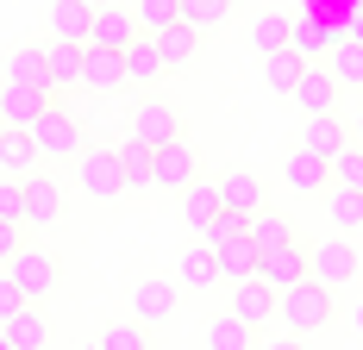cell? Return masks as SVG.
Returning <instances> with one entry per match:
<instances>
[{
  "label": "cell",
  "mask_w": 363,
  "mask_h": 350,
  "mask_svg": "<svg viewBox=\"0 0 363 350\" xmlns=\"http://www.w3.org/2000/svg\"><path fill=\"white\" fill-rule=\"evenodd\" d=\"M169 313H176V281L145 276L138 288H132V319H138V325H163Z\"/></svg>",
  "instance_id": "cell-15"
},
{
  "label": "cell",
  "mask_w": 363,
  "mask_h": 350,
  "mask_svg": "<svg viewBox=\"0 0 363 350\" xmlns=\"http://www.w3.org/2000/svg\"><path fill=\"white\" fill-rule=\"evenodd\" d=\"M32 169H38L32 125H0V175H32Z\"/></svg>",
  "instance_id": "cell-18"
},
{
  "label": "cell",
  "mask_w": 363,
  "mask_h": 350,
  "mask_svg": "<svg viewBox=\"0 0 363 350\" xmlns=\"http://www.w3.org/2000/svg\"><path fill=\"white\" fill-rule=\"evenodd\" d=\"M6 81H26V88H44V94H63L50 81V63H44V44H19L13 63H6Z\"/></svg>",
  "instance_id": "cell-21"
},
{
  "label": "cell",
  "mask_w": 363,
  "mask_h": 350,
  "mask_svg": "<svg viewBox=\"0 0 363 350\" xmlns=\"http://www.w3.org/2000/svg\"><path fill=\"white\" fill-rule=\"evenodd\" d=\"M132 138H145V144L182 138V113H176L169 101H157V94H145V101L132 106Z\"/></svg>",
  "instance_id": "cell-12"
},
{
  "label": "cell",
  "mask_w": 363,
  "mask_h": 350,
  "mask_svg": "<svg viewBox=\"0 0 363 350\" xmlns=\"http://www.w3.org/2000/svg\"><path fill=\"white\" fill-rule=\"evenodd\" d=\"M88 26H94V0H50V38L88 44Z\"/></svg>",
  "instance_id": "cell-22"
},
{
  "label": "cell",
  "mask_w": 363,
  "mask_h": 350,
  "mask_svg": "<svg viewBox=\"0 0 363 350\" xmlns=\"http://www.w3.org/2000/svg\"><path fill=\"white\" fill-rule=\"evenodd\" d=\"M219 213H225V194H219V181H201V175H194V181L182 188V225L201 238V232L213 225Z\"/></svg>",
  "instance_id": "cell-13"
},
{
  "label": "cell",
  "mask_w": 363,
  "mask_h": 350,
  "mask_svg": "<svg viewBox=\"0 0 363 350\" xmlns=\"http://www.w3.org/2000/svg\"><path fill=\"white\" fill-rule=\"evenodd\" d=\"M251 44H257V50H276V44H289V19H282V13H257Z\"/></svg>",
  "instance_id": "cell-40"
},
{
  "label": "cell",
  "mask_w": 363,
  "mask_h": 350,
  "mask_svg": "<svg viewBox=\"0 0 363 350\" xmlns=\"http://www.w3.org/2000/svg\"><path fill=\"white\" fill-rule=\"evenodd\" d=\"M132 13H138V32H163L182 19V0H138Z\"/></svg>",
  "instance_id": "cell-38"
},
{
  "label": "cell",
  "mask_w": 363,
  "mask_h": 350,
  "mask_svg": "<svg viewBox=\"0 0 363 350\" xmlns=\"http://www.w3.org/2000/svg\"><path fill=\"white\" fill-rule=\"evenodd\" d=\"M257 350H307L301 332H282V338H257Z\"/></svg>",
  "instance_id": "cell-44"
},
{
  "label": "cell",
  "mask_w": 363,
  "mask_h": 350,
  "mask_svg": "<svg viewBox=\"0 0 363 350\" xmlns=\"http://www.w3.org/2000/svg\"><path fill=\"white\" fill-rule=\"evenodd\" d=\"M101 350H150V325H138V319H119V325H107Z\"/></svg>",
  "instance_id": "cell-37"
},
{
  "label": "cell",
  "mask_w": 363,
  "mask_h": 350,
  "mask_svg": "<svg viewBox=\"0 0 363 350\" xmlns=\"http://www.w3.org/2000/svg\"><path fill=\"white\" fill-rule=\"evenodd\" d=\"M132 38H138V13H132V6H94L88 44H113V50H125Z\"/></svg>",
  "instance_id": "cell-17"
},
{
  "label": "cell",
  "mask_w": 363,
  "mask_h": 350,
  "mask_svg": "<svg viewBox=\"0 0 363 350\" xmlns=\"http://www.w3.org/2000/svg\"><path fill=\"white\" fill-rule=\"evenodd\" d=\"M75 181H82V194H94V201H113V194H125L119 144H82V157H75Z\"/></svg>",
  "instance_id": "cell-3"
},
{
  "label": "cell",
  "mask_w": 363,
  "mask_h": 350,
  "mask_svg": "<svg viewBox=\"0 0 363 350\" xmlns=\"http://www.w3.org/2000/svg\"><path fill=\"white\" fill-rule=\"evenodd\" d=\"M82 350H101V344H82Z\"/></svg>",
  "instance_id": "cell-49"
},
{
  "label": "cell",
  "mask_w": 363,
  "mask_h": 350,
  "mask_svg": "<svg viewBox=\"0 0 363 350\" xmlns=\"http://www.w3.org/2000/svg\"><path fill=\"white\" fill-rule=\"evenodd\" d=\"M245 232L257 238V250H269V244H289V238H294L289 213H276V207H257L251 219H245Z\"/></svg>",
  "instance_id": "cell-34"
},
{
  "label": "cell",
  "mask_w": 363,
  "mask_h": 350,
  "mask_svg": "<svg viewBox=\"0 0 363 350\" xmlns=\"http://www.w3.org/2000/svg\"><path fill=\"white\" fill-rule=\"evenodd\" d=\"M0 219L26 225V181L19 175H0Z\"/></svg>",
  "instance_id": "cell-41"
},
{
  "label": "cell",
  "mask_w": 363,
  "mask_h": 350,
  "mask_svg": "<svg viewBox=\"0 0 363 350\" xmlns=\"http://www.w3.org/2000/svg\"><path fill=\"white\" fill-rule=\"evenodd\" d=\"M157 44H163V63H169V69H182V63H194V50H201V32H194V26H163V32H157Z\"/></svg>",
  "instance_id": "cell-35"
},
{
  "label": "cell",
  "mask_w": 363,
  "mask_h": 350,
  "mask_svg": "<svg viewBox=\"0 0 363 350\" xmlns=\"http://www.w3.org/2000/svg\"><path fill=\"white\" fill-rule=\"evenodd\" d=\"M82 88H94V94L125 88V50H113V44H88V50H82Z\"/></svg>",
  "instance_id": "cell-10"
},
{
  "label": "cell",
  "mask_w": 363,
  "mask_h": 350,
  "mask_svg": "<svg viewBox=\"0 0 363 350\" xmlns=\"http://www.w3.org/2000/svg\"><path fill=\"white\" fill-rule=\"evenodd\" d=\"M276 319L289 325V332H320V325H332V288L320 276H301L294 288H282L276 294Z\"/></svg>",
  "instance_id": "cell-1"
},
{
  "label": "cell",
  "mask_w": 363,
  "mask_h": 350,
  "mask_svg": "<svg viewBox=\"0 0 363 350\" xmlns=\"http://www.w3.org/2000/svg\"><path fill=\"white\" fill-rule=\"evenodd\" d=\"M119 169H125V194L157 188V163H150V144L145 138H125V144H119Z\"/></svg>",
  "instance_id": "cell-27"
},
{
  "label": "cell",
  "mask_w": 363,
  "mask_h": 350,
  "mask_svg": "<svg viewBox=\"0 0 363 350\" xmlns=\"http://www.w3.org/2000/svg\"><path fill=\"white\" fill-rule=\"evenodd\" d=\"M19 307H32V300H26V288H19L13 276H0V325H6V319L19 313Z\"/></svg>",
  "instance_id": "cell-42"
},
{
  "label": "cell",
  "mask_w": 363,
  "mask_h": 350,
  "mask_svg": "<svg viewBox=\"0 0 363 350\" xmlns=\"http://www.w3.org/2000/svg\"><path fill=\"white\" fill-rule=\"evenodd\" d=\"M207 350H257V325H245L238 313H219L207 325Z\"/></svg>",
  "instance_id": "cell-32"
},
{
  "label": "cell",
  "mask_w": 363,
  "mask_h": 350,
  "mask_svg": "<svg viewBox=\"0 0 363 350\" xmlns=\"http://www.w3.org/2000/svg\"><path fill=\"white\" fill-rule=\"evenodd\" d=\"M6 338H13L19 350H44V344H50V319L38 313V300H32V307H19V313L6 319Z\"/></svg>",
  "instance_id": "cell-31"
},
{
  "label": "cell",
  "mask_w": 363,
  "mask_h": 350,
  "mask_svg": "<svg viewBox=\"0 0 363 350\" xmlns=\"http://www.w3.org/2000/svg\"><path fill=\"white\" fill-rule=\"evenodd\" d=\"M345 38H357V44H363V0H357V13H351V26H345Z\"/></svg>",
  "instance_id": "cell-45"
},
{
  "label": "cell",
  "mask_w": 363,
  "mask_h": 350,
  "mask_svg": "<svg viewBox=\"0 0 363 350\" xmlns=\"http://www.w3.org/2000/svg\"><path fill=\"white\" fill-rule=\"evenodd\" d=\"M326 69L338 75V88H363V44H357V38H332Z\"/></svg>",
  "instance_id": "cell-30"
},
{
  "label": "cell",
  "mask_w": 363,
  "mask_h": 350,
  "mask_svg": "<svg viewBox=\"0 0 363 350\" xmlns=\"http://www.w3.org/2000/svg\"><path fill=\"white\" fill-rule=\"evenodd\" d=\"M332 181H338V188H363V144L357 138L332 157Z\"/></svg>",
  "instance_id": "cell-39"
},
{
  "label": "cell",
  "mask_w": 363,
  "mask_h": 350,
  "mask_svg": "<svg viewBox=\"0 0 363 350\" xmlns=\"http://www.w3.org/2000/svg\"><path fill=\"white\" fill-rule=\"evenodd\" d=\"M357 332H363V300H357Z\"/></svg>",
  "instance_id": "cell-48"
},
{
  "label": "cell",
  "mask_w": 363,
  "mask_h": 350,
  "mask_svg": "<svg viewBox=\"0 0 363 350\" xmlns=\"http://www.w3.org/2000/svg\"><path fill=\"white\" fill-rule=\"evenodd\" d=\"M351 138H357V144H363V106H357V132H351Z\"/></svg>",
  "instance_id": "cell-47"
},
{
  "label": "cell",
  "mask_w": 363,
  "mask_h": 350,
  "mask_svg": "<svg viewBox=\"0 0 363 350\" xmlns=\"http://www.w3.org/2000/svg\"><path fill=\"white\" fill-rule=\"evenodd\" d=\"M326 219L332 232H363V188H326Z\"/></svg>",
  "instance_id": "cell-28"
},
{
  "label": "cell",
  "mask_w": 363,
  "mask_h": 350,
  "mask_svg": "<svg viewBox=\"0 0 363 350\" xmlns=\"http://www.w3.org/2000/svg\"><path fill=\"white\" fill-rule=\"evenodd\" d=\"M301 69H307V57H301V50H289V44L263 50V81H269L276 94H294V81H301Z\"/></svg>",
  "instance_id": "cell-24"
},
{
  "label": "cell",
  "mask_w": 363,
  "mask_h": 350,
  "mask_svg": "<svg viewBox=\"0 0 363 350\" xmlns=\"http://www.w3.org/2000/svg\"><path fill=\"white\" fill-rule=\"evenodd\" d=\"M32 144H38V163H75L82 144H88V132L75 125L63 106H44L32 119Z\"/></svg>",
  "instance_id": "cell-2"
},
{
  "label": "cell",
  "mask_w": 363,
  "mask_h": 350,
  "mask_svg": "<svg viewBox=\"0 0 363 350\" xmlns=\"http://www.w3.org/2000/svg\"><path fill=\"white\" fill-rule=\"evenodd\" d=\"M19 232H26V225H13V219H0V269H6V263H13V250L26 244V238H19Z\"/></svg>",
  "instance_id": "cell-43"
},
{
  "label": "cell",
  "mask_w": 363,
  "mask_h": 350,
  "mask_svg": "<svg viewBox=\"0 0 363 350\" xmlns=\"http://www.w3.org/2000/svg\"><path fill=\"white\" fill-rule=\"evenodd\" d=\"M257 276L269 281L276 294H282V288H294V281L307 276V244H301V238H289V244H269L263 256H257Z\"/></svg>",
  "instance_id": "cell-9"
},
{
  "label": "cell",
  "mask_w": 363,
  "mask_h": 350,
  "mask_svg": "<svg viewBox=\"0 0 363 350\" xmlns=\"http://www.w3.org/2000/svg\"><path fill=\"white\" fill-rule=\"evenodd\" d=\"M282 181H289L294 194H326L332 188V157H320V150H289V163H282Z\"/></svg>",
  "instance_id": "cell-11"
},
{
  "label": "cell",
  "mask_w": 363,
  "mask_h": 350,
  "mask_svg": "<svg viewBox=\"0 0 363 350\" xmlns=\"http://www.w3.org/2000/svg\"><path fill=\"white\" fill-rule=\"evenodd\" d=\"M44 106H57V94L26 88V81H6V88H0V125H32Z\"/></svg>",
  "instance_id": "cell-16"
},
{
  "label": "cell",
  "mask_w": 363,
  "mask_h": 350,
  "mask_svg": "<svg viewBox=\"0 0 363 350\" xmlns=\"http://www.w3.org/2000/svg\"><path fill=\"white\" fill-rule=\"evenodd\" d=\"M219 194H225V213H245V219H251V213L263 207V181H257L251 169H232V175H219Z\"/></svg>",
  "instance_id": "cell-25"
},
{
  "label": "cell",
  "mask_w": 363,
  "mask_h": 350,
  "mask_svg": "<svg viewBox=\"0 0 363 350\" xmlns=\"http://www.w3.org/2000/svg\"><path fill=\"white\" fill-rule=\"evenodd\" d=\"M219 250L201 238V244H188L182 250V288H194V294H207V288H219Z\"/></svg>",
  "instance_id": "cell-19"
},
{
  "label": "cell",
  "mask_w": 363,
  "mask_h": 350,
  "mask_svg": "<svg viewBox=\"0 0 363 350\" xmlns=\"http://www.w3.org/2000/svg\"><path fill=\"white\" fill-rule=\"evenodd\" d=\"M307 276H320L332 294L351 288L357 281V244H351V232H332L326 244H307Z\"/></svg>",
  "instance_id": "cell-5"
},
{
  "label": "cell",
  "mask_w": 363,
  "mask_h": 350,
  "mask_svg": "<svg viewBox=\"0 0 363 350\" xmlns=\"http://www.w3.org/2000/svg\"><path fill=\"white\" fill-rule=\"evenodd\" d=\"M82 50H88V44H75V38H50V44H44V63H50V81H57V88L82 81Z\"/></svg>",
  "instance_id": "cell-29"
},
{
  "label": "cell",
  "mask_w": 363,
  "mask_h": 350,
  "mask_svg": "<svg viewBox=\"0 0 363 350\" xmlns=\"http://www.w3.org/2000/svg\"><path fill=\"white\" fill-rule=\"evenodd\" d=\"M338 94H345V88H338V75H332L326 63H307V69H301V81H294V101H301V113H307V119H313V113H332V106H338Z\"/></svg>",
  "instance_id": "cell-14"
},
{
  "label": "cell",
  "mask_w": 363,
  "mask_h": 350,
  "mask_svg": "<svg viewBox=\"0 0 363 350\" xmlns=\"http://www.w3.org/2000/svg\"><path fill=\"white\" fill-rule=\"evenodd\" d=\"M225 313H238L245 325H257V332H263V325H276V288H269L263 276L232 281V307H225Z\"/></svg>",
  "instance_id": "cell-8"
},
{
  "label": "cell",
  "mask_w": 363,
  "mask_h": 350,
  "mask_svg": "<svg viewBox=\"0 0 363 350\" xmlns=\"http://www.w3.org/2000/svg\"><path fill=\"white\" fill-rule=\"evenodd\" d=\"M332 38H345V32H326L320 19H289V50H301L307 63H313V57H326Z\"/></svg>",
  "instance_id": "cell-33"
},
{
  "label": "cell",
  "mask_w": 363,
  "mask_h": 350,
  "mask_svg": "<svg viewBox=\"0 0 363 350\" xmlns=\"http://www.w3.org/2000/svg\"><path fill=\"white\" fill-rule=\"evenodd\" d=\"M150 163H157V188H188L194 181V169H201V157H194V144H188V132L182 138H163V144H150Z\"/></svg>",
  "instance_id": "cell-7"
},
{
  "label": "cell",
  "mask_w": 363,
  "mask_h": 350,
  "mask_svg": "<svg viewBox=\"0 0 363 350\" xmlns=\"http://www.w3.org/2000/svg\"><path fill=\"white\" fill-rule=\"evenodd\" d=\"M6 276L26 288V300H50L57 281H63V263H57V250H44V244H19L13 263H6Z\"/></svg>",
  "instance_id": "cell-4"
},
{
  "label": "cell",
  "mask_w": 363,
  "mask_h": 350,
  "mask_svg": "<svg viewBox=\"0 0 363 350\" xmlns=\"http://www.w3.org/2000/svg\"><path fill=\"white\" fill-rule=\"evenodd\" d=\"M232 19V0H182V26H194V32L207 38L213 26Z\"/></svg>",
  "instance_id": "cell-36"
},
{
  "label": "cell",
  "mask_w": 363,
  "mask_h": 350,
  "mask_svg": "<svg viewBox=\"0 0 363 350\" xmlns=\"http://www.w3.org/2000/svg\"><path fill=\"white\" fill-rule=\"evenodd\" d=\"M0 350H19V344H13V338H6V325H0Z\"/></svg>",
  "instance_id": "cell-46"
},
{
  "label": "cell",
  "mask_w": 363,
  "mask_h": 350,
  "mask_svg": "<svg viewBox=\"0 0 363 350\" xmlns=\"http://www.w3.org/2000/svg\"><path fill=\"white\" fill-rule=\"evenodd\" d=\"M169 69V63H163V44H157V32H138L132 38V44H125V81H157V75Z\"/></svg>",
  "instance_id": "cell-20"
},
{
  "label": "cell",
  "mask_w": 363,
  "mask_h": 350,
  "mask_svg": "<svg viewBox=\"0 0 363 350\" xmlns=\"http://www.w3.org/2000/svg\"><path fill=\"white\" fill-rule=\"evenodd\" d=\"M19 181H26V232H50V225L63 219V188H57V175L32 169V175H19Z\"/></svg>",
  "instance_id": "cell-6"
},
{
  "label": "cell",
  "mask_w": 363,
  "mask_h": 350,
  "mask_svg": "<svg viewBox=\"0 0 363 350\" xmlns=\"http://www.w3.org/2000/svg\"><path fill=\"white\" fill-rule=\"evenodd\" d=\"M307 150H320V157H338V150H345V144H351V125H345V119H338V113H313V119H307Z\"/></svg>",
  "instance_id": "cell-26"
},
{
  "label": "cell",
  "mask_w": 363,
  "mask_h": 350,
  "mask_svg": "<svg viewBox=\"0 0 363 350\" xmlns=\"http://www.w3.org/2000/svg\"><path fill=\"white\" fill-rule=\"evenodd\" d=\"M213 250H219V276H225V281L257 276V256H263V250H257L251 232H238V238H225V244H213Z\"/></svg>",
  "instance_id": "cell-23"
}]
</instances>
